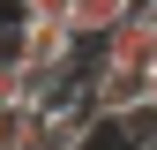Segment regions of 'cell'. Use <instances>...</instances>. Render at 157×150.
<instances>
[{
  "label": "cell",
  "mask_w": 157,
  "mask_h": 150,
  "mask_svg": "<svg viewBox=\"0 0 157 150\" xmlns=\"http://www.w3.org/2000/svg\"><path fill=\"white\" fill-rule=\"evenodd\" d=\"M120 143H127V150H157V98H150L142 112H127V120H120Z\"/></svg>",
  "instance_id": "277c9868"
},
{
  "label": "cell",
  "mask_w": 157,
  "mask_h": 150,
  "mask_svg": "<svg viewBox=\"0 0 157 150\" xmlns=\"http://www.w3.org/2000/svg\"><path fill=\"white\" fill-rule=\"evenodd\" d=\"M127 15H135V0H67V30H75V45H105Z\"/></svg>",
  "instance_id": "3957f363"
},
{
  "label": "cell",
  "mask_w": 157,
  "mask_h": 150,
  "mask_svg": "<svg viewBox=\"0 0 157 150\" xmlns=\"http://www.w3.org/2000/svg\"><path fill=\"white\" fill-rule=\"evenodd\" d=\"M142 15H150V23H157V0H150V8H142Z\"/></svg>",
  "instance_id": "5b68a950"
},
{
  "label": "cell",
  "mask_w": 157,
  "mask_h": 150,
  "mask_svg": "<svg viewBox=\"0 0 157 150\" xmlns=\"http://www.w3.org/2000/svg\"><path fill=\"white\" fill-rule=\"evenodd\" d=\"M150 98H157V75H150Z\"/></svg>",
  "instance_id": "8992f818"
},
{
  "label": "cell",
  "mask_w": 157,
  "mask_h": 150,
  "mask_svg": "<svg viewBox=\"0 0 157 150\" xmlns=\"http://www.w3.org/2000/svg\"><path fill=\"white\" fill-rule=\"evenodd\" d=\"M97 68H120V75H157V23H150L142 8H135L127 23L105 38V45H97Z\"/></svg>",
  "instance_id": "7a4b0ae2"
},
{
  "label": "cell",
  "mask_w": 157,
  "mask_h": 150,
  "mask_svg": "<svg viewBox=\"0 0 157 150\" xmlns=\"http://www.w3.org/2000/svg\"><path fill=\"white\" fill-rule=\"evenodd\" d=\"M8 45H15V68L30 75L37 98H45L75 60H82V45H75V30H67V0H15V30H8Z\"/></svg>",
  "instance_id": "6da1fadb"
}]
</instances>
